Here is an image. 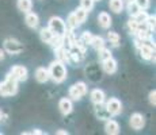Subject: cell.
Masks as SVG:
<instances>
[{
	"instance_id": "cell-1",
	"label": "cell",
	"mask_w": 156,
	"mask_h": 135,
	"mask_svg": "<svg viewBox=\"0 0 156 135\" xmlns=\"http://www.w3.org/2000/svg\"><path fill=\"white\" fill-rule=\"evenodd\" d=\"M48 72H49V80H53L57 84L65 81V79H67V76H68L65 64L61 61H58V59H55V61L49 65Z\"/></svg>"
},
{
	"instance_id": "cell-2",
	"label": "cell",
	"mask_w": 156,
	"mask_h": 135,
	"mask_svg": "<svg viewBox=\"0 0 156 135\" xmlns=\"http://www.w3.org/2000/svg\"><path fill=\"white\" fill-rule=\"evenodd\" d=\"M16 92H18V81L8 73L5 80L3 83H0V96L7 97V96L15 95Z\"/></svg>"
},
{
	"instance_id": "cell-3",
	"label": "cell",
	"mask_w": 156,
	"mask_h": 135,
	"mask_svg": "<svg viewBox=\"0 0 156 135\" xmlns=\"http://www.w3.org/2000/svg\"><path fill=\"white\" fill-rule=\"evenodd\" d=\"M48 27L53 32V35H57V37H64L65 32H67V25H65V22L60 16L50 18Z\"/></svg>"
},
{
	"instance_id": "cell-4",
	"label": "cell",
	"mask_w": 156,
	"mask_h": 135,
	"mask_svg": "<svg viewBox=\"0 0 156 135\" xmlns=\"http://www.w3.org/2000/svg\"><path fill=\"white\" fill-rule=\"evenodd\" d=\"M86 93H87V85H86V83H83V81H79V83L73 84V85L69 88V91H68V97H69L71 100L79 101Z\"/></svg>"
},
{
	"instance_id": "cell-5",
	"label": "cell",
	"mask_w": 156,
	"mask_h": 135,
	"mask_svg": "<svg viewBox=\"0 0 156 135\" xmlns=\"http://www.w3.org/2000/svg\"><path fill=\"white\" fill-rule=\"evenodd\" d=\"M105 106H106V110L109 111V113L112 116H117L122 112V104L117 97H110L105 103Z\"/></svg>"
},
{
	"instance_id": "cell-6",
	"label": "cell",
	"mask_w": 156,
	"mask_h": 135,
	"mask_svg": "<svg viewBox=\"0 0 156 135\" xmlns=\"http://www.w3.org/2000/svg\"><path fill=\"white\" fill-rule=\"evenodd\" d=\"M23 50V46L19 41L14 39V38H7L4 41V52L10 54H19Z\"/></svg>"
},
{
	"instance_id": "cell-7",
	"label": "cell",
	"mask_w": 156,
	"mask_h": 135,
	"mask_svg": "<svg viewBox=\"0 0 156 135\" xmlns=\"http://www.w3.org/2000/svg\"><path fill=\"white\" fill-rule=\"evenodd\" d=\"M10 74L18 81V83H20V81H26V80H27L29 72H27V69L23 66V65H15V66L11 68Z\"/></svg>"
},
{
	"instance_id": "cell-8",
	"label": "cell",
	"mask_w": 156,
	"mask_h": 135,
	"mask_svg": "<svg viewBox=\"0 0 156 135\" xmlns=\"http://www.w3.org/2000/svg\"><path fill=\"white\" fill-rule=\"evenodd\" d=\"M129 124H130V127L133 128V130H141L144 126H145V118H144L141 113L136 112L130 116Z\"/></svg>"
},
{
	"instance_id": "cell-9",
	"label": "cell",
	"mask_w": 156,
	"mask_h": 135,
	"mask_svg": "<svg viewBox=\"0 0 156 135\" xmlns=\"http://www.w3.org/2000/svg\"><path fill=\"white\" fill-rule=\"evenodd\" d=\"M55 53H56V59H58V61L64 62V64L72 62L69 50L65 49L64 46H60V47H57V49H55Z\"/></svg>"
},
{
	"instance_id": "cell-10",
	"label": "cell",
	"mask_w": 156,
	"mask_h": 135,
	"mask_svg": "<svg viewBox=\"0 0 156 135\" xmlns=\"http://www.w3.org/2000/svg\"><path fill=\"white\" fill-rule=\"evenodd\" d=\"M58 110L62 115H69L73 110V104H72V100L69 97H62L61 100L58 101Z\"/></svg>"
},
{
	"instance_id": "cell-11",
	"label": "cell",
	"mask_w": 156,
	"mask_h": 135,
	"mask_svg": "<svg viewBox=\"0 0 156 135\" xmlns=\"http://www.w3.org/2000/svg\"><path fill=\"white\" fill-rule=\"evenodd\" d=\"M90 100L92 101L94 104H99V103H105L106 101V95L102 89H92L91 93H90Z\"/></svg>"
},
{
	"instance_id": "cell-12",
	"label": "cell",
	"mask_w": 156,
	"mask_h": 135,
	"mask_svg": "<svg viewBox=\"0 0 156 135\" xmlns=\"http://www.w3.org/2000/svg\"><path fill=\"white\" fill-rule=\"evenodd\" d=\"M105 133L109 135H117L119 133V124L114 119H107L106 124H105Z\"/></svg>"
},
{
	"instance_id": "cell-13",
	"label": "cell",
	"mask_w": 156,
	"mask_h": 135,
	"mask_svg": "<svg viewBox=\"0 0 156 135\" xmlns=\"http://www.w3.org/2000/svg\"><path fill=\"white\" fill-rule=\"evenodd\" d=\"M102 68H103V70L106 72L107 74L115 73L117 72V61L113 58V57H110V58L102 61Z\"/></svg>"
},
{
	"instance_id": "cell-14",
	"label": "cell",
	"mask_w": 156,
	"mask_h": 135,
	"mask_svg": "<svg viewBox=\"0 0 156 135\" xmlns=\"http://www.w3.org/2000/svg\"><path fill=\"white\" fill-rule=\"evenodd\" d=\"M95 106V113H97V116L101 119V120H107V119H110V113L109 111L106 110V106H105V103H99V104H94Z\"/></svg>"
},
{
	"instance_id": "cell-15",
	"label": "cell",
	"mask_w": 156,
	"mask_h": 135,
	"mask_svg": "<svg viewBox=\"0 0 156 135\" xmlns=\"http://www.w3.org/2000/svg\"><path fill=\"white\" fill-rule=\"evenodd\" d=\"M69 54H71V59L75 62H80L83 58H84V54H86V50L80 49V47L77 46H72L69 49Z\"/></svg>"
},
{
	"instance_id": "cell-16",
	"label": "cell",
	"mask_w": 156,
	"mask_h": 135,
	"mask_svg": "<svg viewBox=\"0 0 156 135\" xmlns=\"http://www.w3.org/2000/svg\"><path fill=\"white\" fill-rule=\"evenodd\" d=\"M25 22H26V25L29 27H31V29H37L38 25H40V18H38V15L35 12L29 11V12H26Z\"/></svg>"
},
{
	"instance_id": "cell-17",
	"label": "cell",
	"mask_w": 156,
	"mask_h": 135,
	"mask_svg": "<svg viewBox=\"0 0 156 135\" xmlns=\"http://www.w3.org/2000/svg\"><path fill=\"white\" fill-rule=\"evenodd\" d=\"M98 23H99V26L102 29L107 30L112 26V18H110V15L107 12H101L98 15Z\"/></svg>"
},
{
	"instance_id": "cell-18",
	"label": "cell",
	"mask_w": 156,
	"mask_h": 135,
	"mask_svg": "<svg viewBox=\"0 0 156 135\" xmlns=\"http://www.w3.org/2000/svg\"><path fill=\"white\" fill-rule=\"evenodd\" d=\"M35 80L38 81V83H41V84H44V83H46L48 80H49V72H48V69L46 68H38L37 70H35Z\"/></svg>"
},
{
	"instance_id": "cell-19",
	"label": "cell",
	"mask_w": 156,
	"mask_h": 135,
	"mask_svg": "<svg viewBox=\"0 0 156 135\" xmlns=\"http://www.w3.org/2000/svg\"><path fill=\"white\" fill-rule=\"evenodd\" d=\"M90 45H91L95 50H99V49H102V47L106 46V41H105L102 37H99V35H92Z\"/></svg>"
},
{
	"instance_id": "cell-20",
	"label": "cell",
	"mask_w": 156,
	"mask_h": 135,
	"mask_svg": "<svg viewBox=\"0 0 156 135\" xmlns=\"http://www.w3.org/2000/svg\"><path fill=\"white\" fill-rule=\"evenodd\" d=\"M16 5H18V10L26 14V12H29V11H31L33 0H18Z\"/></svg>"
},
{
	"instance_id": "cell-21",
	"label": "cell",
	"mask_w": 156,
	"mask_h": 135,
	"mask_svg": "<svg viewBox=\"0 0 156 135\" xmlns=\"http://www.w3.org/2000/svg\"><path fill=\"white\" fill-rule=\"evenodd\" d=\"M109 7L113 12L119 14L124 10V0H109Z\"/></svg>"
},
{
	"instance_id": "cell-22",
	"label": "cell",
	"mask_w": 156,
	"mask_h": 135,
	"mask_svg": "<svg viewBox=\"0 0 156 135\" xmlns=\"http://www.w3.org/2000/svg\"><path fill=\"white\" fill-rule=\"evenodd\" d=\"M73 15H75V18L77 19V22L82 25L83 22H86V19H87V16H88V12L84 10V8H82V7H77L76 10L73 11Z\"/></svg>"
},
{
	"instance_id": "cell-23",
	"label": "cell",
	"mask_w": 156,
	"mask_h": 135,
	"mask_svg": "<svg viewBox=\"0 0 156 135\" xmlns=\"http://www.w3.org/2000/svg\"><path fill=\"white\" fill-rule=\"evenodd\" d=\"M65 25H67V29H68V30H75V29H77V27L80 26V23L77 22V19H76V18H75L73 12H71L69 15H68V18H67V22H65Z\"/></svg>"
},
{
	"instance_id": "cell-24",
	"label": "cell",
	"mask_w": 156,
	"mask_h": 135,
	"mask_svg": "<svg viewBox=\"0 0 156 135\" xmlns=\"http://www.w3.org/2000/svg\"><path fill=\"white\" fill-rule=\"evenodd\" d=\"M40 37H41V41L42 42L49 43V41L53 38V32L49 30V27H44V29H41V31H40Z\"/></svg>"
},
{
	"instance_id": "cell-25",
	"label": "cell",
	"mask_w": 156,
	"mask_h": 135,
	"mask_svg": "<svg viewBox=\"0 0 156 135\" xmlns=\"http://www.w3.org/2000/svg\"><path fill=\"white\" fill-rule=\"evenodd\" d=\"M126 27H128L129 32H130L132 35H134L137 32V30H139V22H137L134 18H130L126 23Z\"/></svg>"
},
{
	"instance_id": "cell-26",
	"label": "cell",
	"mask_w": 156,
	"mask_h": 135,
	"mask_svg": "<svg viewBox=\"0 0 156 135\" xmlns=\"http://www.w3.org/2000/svg\"><path fill=\"white\" fill-rule=\"evenodd\" d=\"M126 10H128V14L130 15V18H133V16H136L137 14L140 12V7L136 4L134 2H132V3H128V5H126Z\"/></svg>"
},
{
	"instance_id": "cell-27",
	"label": "cell",
	"mask_w": 156,
	"mask_h": 135,
	"mask_svg": "<svg viewBox=\"0 0 156 135\" xmlns=\"http://www.w3.org/2000/svg\"><path fill=\"white\" fill-rule=\"evenodd\" d=\"M97 52H98V58H99L101 61H105V59H107V58H110V57H113V56H112V52H110V50L107 49L106 46L102 47V49H99V50H97Z\"/></svg>"
},
{
	"instance_id": "cell-28",
	"label": "cell",
	"mask_w": 156,
	"mask_h": 135,
	"mask_svg": "<svg viewBox=\"0 0 156 135\" xmlns=\"http://www.w3.org/2000/svg\"><path fill=\"white\" fill-rule=\"evenodd\" d=\"M107 39H109V42L113 45V46H118V45H119V41H121V38H119V35L117 34V32L109 31V32H107Z\"/></svg>"
},
{
	"instance_id": "cell-29",
	"label": "cell",
	"mask_w": 156,
	"mask_h": 135,
	"mask_svg": "<svg viewBox=\"0 0 156 135\" xmlns=\"http://www.w3.org/2000/svg\"><path fill=\"white\" fill-rule=\"evenodd\" d=\"M148 15H149V14L145 10H141V11H140L139 14L136 15V16H133V18H134V19H136V20H137V22H139V23H144V22H145L147 19H148Z\"/></svg>"
},
{
	"instance_id": "cell-30",
	"label": "cell",
	"mask_w": 156,
	"mask_h": 135,
	"mask_svg": "<svg viewBox=\"0 0 156 135\" xmlns=\"http://www.w3.org/2000/svg\"><path fill=\"white\" fill-rule=\"evenodd\" d=\"M94 4H95L94 0H82V5H80V7L84 8L87 12H90V11H92V8H94Z\"/></svg>"
},
{
	"instance_id": "cell-31",
	"label": "cell",
	"mask_w": 156,
	"mask_h": 135,
	"mask_svg": "<svg viewBox=\"0 0 156 135\" xmlns=\"http://www.w3.org/2000/svg\"><path fill=\"white\" fill-rule=\"evenodd\" d=\"M134 3L140 7V10H148L149 4H151V0H134Z\"/></svg>"
},
{
	"instance_id": "cell-32",
	"label": "cell",
	"mask_w": 156,
	"mask_h": 135,
	"mask_svg": "<svg viewBox=\"0 0 156 135\" xmlns=\"http://www.w3.org/2000/svg\"><path fill=\"white\" fill-rule=\"evenodd\" d=\"M91 38H92L91 32H90V31H84L82 34V37H80V41H82L84 45H90V42H91Z\"/></svg>"
},
{
	"instance_id": "cell-33",
	"label": "cell",
	"mask_w": 156,
	"mask_h": 135,
	"mask_svg": "<svg viewBox=\"0 0 156 135\" xmlns=\"http://www.w3.org/2000/svg\"><path fill=\"white\" fill-rule=\"evenodd\" d=\"M155 20H156L155 15H148V19L145 20L147 26L149 27V30H151V31H154V30H155Z\"/></svg>"
},
{
	"instance_id": "cell-34",
	"label": "cell",
	"mask_w": 156,
	"mask_h": 135,
	"mask_svg": "<svg viewBox=\"0 0 156 135\" xmlns=\"http://www.w3.org/2000/svg\"><path fill=\"white\" fill-rule=\"evenodd\" d=\"M149 103H151L152 106L156 104V92H155V89L149 92Z\"/></svg>"
},
{
	"instance_id": "cell-35",
	"label": "cell",
	"mask_w": 156,
	"mask_h": 135,
	"mask_svg": "<svg viewBox=\"0 0 156 135\" xmlns=\"http://www.w3.org/2000/svg\"><path fill=\"white\" fill-rule=\"evenodd\" d=\"M4 58H5V52H4V49H0V61H3Z\"/></svg>"
},
{
	"instance_id": "cell-36",
	"label": "cell",
	"mask_w": 156,
	"mask_h": 135,
	"mask_svg": "<svg viewBox=\"0 0 156 135\" xmlns=\"http://www.w3.org/2000/svg\"><path fill=\"white\" fill-rule=\"evenodd\" d=\"M57 134H62V135H68V131H65V130H58V131H57Z\"/></svg>"
},
{
	"instance_id": "cell-37",
	"label": "cell",
	"mask_w": 156,
	"mask_h": 135,
	"mask_svg": "<svg viewBox=\"0 0 156 135\" xmlns=\"http://www.w3.org/2000/svg\"><path fill=\"white\" fill-rule=\"evenodd\" d=\"M29 134H44L42 131H40V130H34V131H31V133H29Z\"/></svg>"
},
{
	"instance_id": "cell-38",
	"label": "cell",
	"mask_w": 156,
	"mask_h": 135,
	"mask_svg": "<svg viewBox=\"0 0 156 135\" xmlns=\"http://www.w3.org/2000/svg\"><path fill=\"white\" fill-rule=\"evenodd\" d=\"M132 2H134V0H124V3H126V4L128 3H132Z\"/></svg>"
},
{
	"instance_id": "cell-39",
	"label": "cell",
	"mask_w": 156,
	"mask_h": 135,
	"mask_svg": "<svg viewBox=\"0 0 156 135\" xmlns=\"http://www.w3.org/2000/svg\"><path fill=\"white\" fill-rule=\"evenodd\" d=\"M0 120H2V111H0Z\"/></svg>"
},
{
	"instance_id": "cell-40",
	"label": "cell",
	"mask_w": 156,
	"mask_h": 135,
	"mask_svg": "<svg viewBox=\"0 0 156 135\" xmlns=\"http://www.w3.org/2000/svg\"><path fill=\"white\" fill-rule=\"evenodd\" d=\"M94 2H101V0H94Z\"/></svg>"
}]
</instances>
